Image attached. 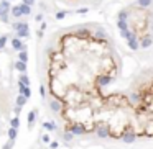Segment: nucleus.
<instances>
[{
  "mask_svg": "<svg viewBox=\"0 0 153 149\" xmlns=\"http://www.w3.org/2000/svg\"><path fill=\"white\" fill-rule=\"evenodd\" d=\"M10 44H12V49H13V51H26V44H25L23 41H21V39L18 38V36L12 38Z\"/></svg>",
  "mask_w": 153,
  "mask_h": 149,
  "instance_id": "2",
  "label": "nucleus"
},
{
  "mask_svg": "<svg viewBox=\"0 0 153 149\" xmlns=\"http://www.w3.org/2000/svg\"><path fill=\"white\" fill-rule=\"evenodd\" d=\"M12 2L10 0H0V17L2 15H10V10H12Z\"/></svg>",
  "mask_w": 153,
  "mask_h": 149,
  "instance_id": "3",
  "label": "nucleus"
},
{
  "mask_svg": "<svg viewBox=\"0 0 153 149\" xmlns=\"http://www.w3.org/2000/svg\"><path fill=\"white\" fill-rule=\"evenodd\" d=\"M18 59L23 62H28V53L26 51H18Z\"/></svg>",
  "mask_w": 153,
  "mask_h": 149,
  "instance_id": "25",
  "label": "nucleus"
},
{
  "mask_svg": "<svg viewBox=\"0 0 153 149\" xmlns=\"http://www.w3.org/2000/svg\"><path fill=\"white\" fill-rule=\"evenodd\" d=\"M13 67L17 69V71L20 72V74H21V72H26V69H28V64H26V62H23V61H20V59H18L17 62L13 64Z\"/></svg>",
  "mask_w": 153,
  "mask_h": 149,
  "instance_id": "12",
  "label": "nucleus"
},
{
  "mask_svg": "<svg viewBox=\"0 0 153 149\" xmlns=\"http://www.w3.org/2000/svg\"><path fill=\"white\" fill-rule=\"evenodd\" d=\"M15 116H18V115H20V111H21V106H18V105H15Z\"/></svg>",
  "mask_w": 153,
  "mask_h": 149,
  "instance_id": "38",
  "label": "nucleus"
},
{
  "mask_svg": "<svg viewBox=\"0 0 153 149\" xmlns=\"http://www.w3.org/2000/svg\"><path fill=\"white\" fill-rule=\"evenodd\" d=\"M26 102H28V98H26L25 95H18L17 97V100H15V105H18V106H23V105H26Z\"/></svg>",
  "mask_w": 153,
  "mask_h": 149,
  "instance_id": "19",
  "label": "nucleus"
},
{
  "mask_svg": "<svg viewBox=\"0 0 153 149\" xmlns=\"http://www.w3.org/2000/svg\"><path fill=\"white\" fill-rule=\"evenodd\" d=\"M36 115H38V110H31L28 113V118H26V120H28V128H31L33 124H35V120H36Z\"/></svg>",
  "mask_w": 153,
  "mask_h": 149,
  "instance_id": "14",
  "label": "nucleus"
},
{
  "mask_svg": "<svg viewBox=\"0 0 153 149\" xmlns=\"http://www.w3.org/2000/svg\"><path fill=\"white\" fill-rule=\"evenodd\" d=\"M17 135H18V128H8V139H12V141H15L17 139Z\"/></svg>",
  "mask_w": 153,
  "mask_h": 149,
  "instance_id": "22",
  "label": "nucleus"
},
{
  "mask_svg": "<svg viewBox=\"0 0 153 149\" xmlns=\"http://www.w3.org/2000/svg\"><path fill=\"white\" fill-rule=\"evenodd\" d=\"M127 18H128V12H125V10L119 12V20H127Z\"/></svg>",
  "mask_w": 153,
  "mask_h": 149,
  "instance_id": "31",
  "label": "nucleus"
},
{
  "mask_svg": "<svg viewBox=\"0 0 153 149\" xmlns=\"http://www.w3.org/2000/svg\"><path fill=\"white\" fill-rule=\"evenodd\" d=\"M23 4H26V5H30V7H33L35 5V0H21Z\"/></svg>",
  "mask_w": 153,
  "mask_h": 149,
  "instance_id": "37",
  "label": "nucleus"
},
{
  "mask_svg": "<svg viewBox=\"0 0 153 149\" xmlns=\"http://www.w3.org/2000/svg\"><path fill=\"white\" fill-rule=\"evenodd\" d=\"M138 102H142V95H140L138 92H133V93H130V103H138Z\"/></svg>",
  "mask_w": 153,
  "mask_h": 149,
  "instance_id": "20",
  "label": "nucleus"
},
{
  "mask_svg": "<svg viewBox=\"0 0 153 149\" xmlns=\"http://www.w3.org/2000/svg\"><path fill=\"white\" fill-rule=\"evenodd\" d=\"M153 0H137V5H138L140 8H148L150 5H152Z\"/></svg>",
  "mask_w": 153,
  "mask_h": 149,
  "instance_id": "24",
  "label": "nucleus"
},
{
  "mask_svg": "<svg viewBox=\"0 0 153 149\" xmlns=\"http://www.w3.org/2000/svg\"><path fill=\"white\" fill-rule=\"evenodd\" d=\"M20 10H21V15H23V17L31 15V7H30V5H26V4H23V2L20 4Z\"/></svg>",
  "mask_w": 153,
  "mask_h": 149,
  "instance_id": "15",
  "label": "nucleus"
},
{
  "mask_svg": "<svg viewBox=\"0 0 153 149\" xmlns=\"http://www.w3.org/2000/svg\"><path fill=\"white\" fill-rule=\"evenodd\" d=\"M50 108H51V111H54V113H59V111L63 110V105H61V102L58 98H51Z\"/></svg>",
  "mask_w": 153,
  "mask_h": 149,
  "instance_id": "8",
  "label": "nucleus"
},
{
  "mask_svg": "<svg viewBox=\"0 0 153 149\" xmlns=\"http://www.w3.org/2000/svg\"><path fill=\"white\" fill-rule=\"evenodd\" d=\"M87 12H89V8H87V7H82V8H79V10H76V13L84 15V13H87Z\"/></svg>",
  "mask_w": 153,
  "mask_h": 149,
  "instance_id": "32",
  "label": "nucleus"
},
{
  "mask_svg": "<svg viewBox=\"0 0 153 149\" xmlns=\"http://www.w3.org/2000/svg\"><path fill=\"white\" fill-rule=\"evenodd\" d=\"M66 15H68V12L66 10H61L56 13V20H63V18H66Z\"/></svg>",
  "mask_w": 153,
  "mask_h": 149,
  "instance_id": "30",
  "label": "nucleus"
},
{
  "mask_svg": "<svg viewBox=\"0 0 153 149\" xmlns=\"http://www.w3.org/2000/svg\"><path fill=\"white\" fill-rule=\"evenodd\" d=\"M50 148H51V149H58V148H59L58 141H51V142H50Z\"/></svg>",
  "mask_w": 153,
  "mask_h": 149,
  "instance_id": "36",
  "label": "nucleus"
},
{
  "mask_svg": "<svg viewBox=\"0 0 153 149\" xmlns=\"http://www.w3.org/2000/svg\"><path fill=\"white\" fill-rule=\"evenodd\" d=\"M41 141H43V142H46V144H50L51 139H50V136H48V135H43V136H41Z\"/></svg>",
  "mask_w": 153,
  "mask_h": 149,
  "instance_id": "34",
  "label": "nucleus"
},
{
  "mask_svg": "<svg viewBox=\"0 0 153 149\" xmlns=\"http://www.w3.org/2000/svg\"><path fill=\"white\" fill-rule=\"evenodd\" d=\"M105 38H107V33L104 31L102 28H99L96 31V35H94V39H96V41H99V39H105Z\"/></svg>",
  "mask_w": 153,
  "mask_h": 149,
  "instance_id": "18",
  "label": "nucleus"
},
{
  "mask_svg": "<svg viewBox=\"0 0 153 149\" xmlns=\"http://www.w3.org/2000/svg\"><path fill=\"white\" fill-rule=\"evenodd\" d=\"M35 20H36V21H43V13H38V15L35 17Z\"/></svg>",
  "mask_w": 153,
  "mask_h": 149,
  "instance_id": "40",
  "label": "nucleus"
},
{
  "mask_svg": "<svg viewBox=\"0 0 153 149\" xmlns=\"http://www.w3.org/2000/svg\"><path fill=\"white\" fill-rule=\"evenodd\" d=\"M153 44V38L150 35H145L142 39H140V48H143V49H146V48H150Z\"/></svg>",
  "mask_w": 153,
  "mask_h": 149,
  "instance_id": "9",
  "label": "nucleus"
},
{
  "mask_svg": "<svg viewBox=\"0 0 153 149\" xmlns=\"http://www.w3.org/2000/svg\"><path fill=\"white\" fill-rule=\"evenodd\" d=\"M120 36L122 38H125V39H128L130 38V36H132V31H130V30H120Z\"/></svg>",
  "mask_w": 153,
  "mask_h": 149,
  "instance_id": "27",
  "label": "nucleus"
},
{
  "mask_svg": "<svg viewBox=\"0 0 153 149\" xmlns=\"http://www.w3.org/2000/svg\"><path fill=\"white\" fill-rule=\"evenodd\" d=\"M10 126H13V128H20V120H18V116H13V118H12Z\"/></svg>",
  "mask_w": 153,
  "mask_h": 149,
  "instance_id": "28",
  "label": "nucleus"
},
{
  "mask_svg": "<svg viewBox=\"0 0 153 149\" xmlns=\"http://www.w3.org/2000/svg\"><path fill=\"white\" fill-rule=\"evenodd\" d=\"M13 144H15V141H12V139H10V141H8V142H7V144H5L2 149H12V148H13Z\"/></svg>",
  "mask_w": 153,
  "mask_h": 149,
  "instance_id": "33",
  "label": "nucleus"
},
{
  "mask_svg": "<svg viewBox=\"0 0 153 149\" xmlns=\"http://www.w3.org/2000/svg\"><path fill=\"white\" fill-rule=\"evenodd\" d=\"M43 128H45L46 131H54L58 126H56V123H54V121H45V123H43Z\"/></svg>",
  "mask_w": 153,
  "mask_h": 149,
  "instance_id": "17",
  "label": "nucleus"
},
{
  "mask_svg": "<svg viewBox=\"0 0 153 149\" xmlns=\"http://www.w3.org/2000/svg\"><path fill=\"white\" fill-rule=\"evenodd\" d=\"M68 129H69V131H71L74 136H82V135H86V133L89 131V129H87L84 124H81V123H74V124H71Z\"/></svg>",
  "mask_w": 153,
  "mask_h": 149,
  "instance_id": "1",
  "label": "nucleus"
},
{
  "mask_svg": "<svg viewBox=\"0 0 153 149\" xmlns=\"http://www.w3.org/2000/svg\"><path fill=\"white\" fill-rule=\"evenodd\" d=\"M76 36H78V38H89L91 31L86 28V26H79V28L76 30Z\"/></svg>",
  "mask_w": 153,
  "mask_h": 149,
  "instance_id": "10",
  "label": "nucleus"
},
{
  "mask_svg": "<svg viewBox=\"0 0 153 149\" xmlns=\"http://www.w3.org/2000/svg\"><path fill=\"white\" fill-rule=\"evenodd\" d=\"M15 36H18L20 39H23V38L28 39L30 38V26H25V28H21V30H18V31H15Z\"/></svg>",
  "mask_w": 153,
  "mask_h": 149,
  "instance_id": "11",
  "label": "nucleus"
},
{
  "mask_svg": "<svg viewBox=\"0 0 153 149\" xmlns=\"http://www.w3.org/2000/svg\"><path fill=\"white\" fill-rule=\"evenodd\" d=\"M112 80H114V79H112V75H107V74L99 75V77H97V85H99V87H107V85L111 84Z\"/></svg>",
  "mask_w": 153,
  "mask_h": 149,
  "instance_id": "5",
  "label": "nucleus"
},
{
  "mask_svg": "<svg viewBox=\"0 0 153 149\" xmlns=\"http://www.w3.org/2000/svg\"><path fill=\"white\" fill-rule=\"evenodd\" d=\"M135 139H137V135L132 131V129H127V131H124V142H127V144H132Z\"/></svg>",
  "mask_w": 153,
  "mask_h": 149,
  "instance_id": "6",
  "label": "nucleus"
},
{
  "mask_svg": "<svg viewBox=\"0 0 153 149\" xmlns=\"http://www.w3.org/2000/svg\"><path fill=\"white\" fill-rule=\"evenodd\" d=\"M10 17L12 18H21L23 15H21V10H20V5H13L10 10Z\"/></svg>",
  "mask_w": 153,
  "mask_h": 149,
  "instance_id": "13",
  "label": "nucleus"
},
{
  "mask_svg": "<svg viewBox=\"0 0 153 149\" xmlns=\"http://www.w3.org/2000/svg\"><path fill=\"white\" fill-rule=\"evenodd\" d=\"M127 44H128V48H130V49H133V51H137L140 48V41H138V38H137L135 33H132V36L127 39Z\"/></svg>",
  "mask_w": 153,
  "mask_h": 149,
  "instance_id": "4",
  "label": "nucleus"
},
{
  "mask_svg": "<svg viewBox=\"0 0 153 149\" xmlns=\"http://www.w3.org/2000/svg\"><path fill=\"white\" fill-rule=\"evenodd\" d=\"M8 39H10V35H2V36H0V51L5 49V46H7Z\"/></svg>",
  "mask_w": 153,
  "mask_h": 149,
  "instance_id": "21",
  "label": "nucleus"
},
{
  "mask_svg": "<svg viewBox=\"0 0 153 149\" xmlns=\"http://www.w3.org/2000/svg\"><path fill=\"white\" fill-rule=\"evenodd\" d=\"M18 82H23L25 85H30V77L26 75V72H21V74L18 75Z\"/></svg>",
  "mask_w": 153,
  "mask_h": 149,
  "instance_id": "23",
  "label": "nucleus"
},
{
  "mask_svg": "<svg viewBox=\"0 0 153 149\" xmlns=\"http://www.w3.org/2000/svg\"><path fill=\"white\" fill-rule=\"evenodd\" d=\"M8 18H10V15H2V17H0V21H2V23H8Z\"/></svg>",
  "mask_w": 153,
  "mask_h": 149,
  "instance_id": "35",
  "label": "nucleus"
},
{
  "mask_svg": "<svg viewBox=\"0 0 153 149\" xmlns=\"http://www.w3.org/2000/svg\"><path fill=\"white\" fill-rule=\"evenodd\" d=\"M10 2H12V0H10Z\"/></svg>",
  "mask_w": 153,
  "mask_h": 149,
  "instance_id": "42",
  "label": "nucleus"
},
{
  "mask_svg": "<svg viewBox=\"0 0 153 149\" xmlns=\"http://www.w3.org/2000/svg\"><path fill=\"white\" fill-rule=\"evenodd\" d=\"M0 36H2V35H0Z\"/></svg>",
  "mask_w": 153,
  "mask_h": 149,
  "instance_id": "43",
  "label": "nucleus"
},
{
  "mask_svg": "<svg viewBox=\"0 0 153 149\" xmlns=\"http://www.w3.org/2000/svg\"><path fill=\"white\" fill-rule=\"evenodd\" d=\"M96 135L104 139V138H109V136H111V131H109V128L107 126H97L96 128Z\"/></svg>",
  "mask_w": 153,
  "mask_h": 149,
  "instance_id": "7",
  "label": "nucleus"
},
{
  "mask_svg": "<svg viewBox=\"0 0 153 149\" xmlns=\"http://www.w3.org/2000/svg\"><path fill=\"white\" fill-rule=\"evenodd\" d=\"M40 30H43V31L46 30V23H45V21H43V23H41V26H40Z\"/></svg>",
  "mask_w": 153,
  "mask_h": 149,
  "instance_id": "41",
  "label": "nucleus"
},
{
  "mask_svg": "<svg viewBox=\"0 0 153 149\" xmlns=\"http://www.w3.org/2000/svg\"><path fill=\"white\" fill-rule=\"evenodd\" d=\"M40 95H41L43 98L46 97V90H45V87H40Z\"/></svg>",
  "mask_w": 153,
  "mask_h": 149,
  "instance_id": "39",
  "label": "nucleus"
},
{
  "mask_svg": "<svg viewBox=\"0 0 153 149\" xmlns=\"http://www.w3.org/2000/svg\"><path fill=\"white\" fill-rule=\"evenodd\" d=\"M63 138H64V141H72V138H74V135H72V133L68 129V131L64 133V136H63Z\"/></svg>",
  "mask_w": 153,
  "mask_h": 149,
  "instance_id": "29",
  "label": "nucleus"
},
{
  "mask_svg": "<svg viewBox=\"0 0 153 149\" xmlns=\"http://www.w3.org/2000/svg\"><path fill=\"white\" fill-rule=\"evenodd\" d=\"M25 26H28V23H26V21H21V20H18V21H15V23H12V28H13V31H18V30L25 28Z\"/></svg>",
  "mask_w": 153,
  "mask_h": 149,
  "instance_id": "16",
  "label": "nucleus"
},
{
  "mask_svg": "<svg viewBox=\"0 0 153 149\" xmlns=\"http://www.w3.org/2000/svg\"><path fill=\"white\" fill-rule=\"evenodd\" d=\"M117 26H119V30H127V28H128L127 20H119V21H117Z\"/></svg>",
  "mask_w": 153,
  "mask_h": 149,
  "instance_id": "26",
  "label": "nucleus"
}]
</instances>
